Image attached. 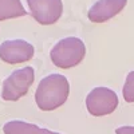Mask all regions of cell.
I'll list each match as a JSON object with an SVG mask.
<instances>
[{
	"label": "cell",
	"mask_w": 134,
	"mask_h": 134,
	"mask_svg": "<svg viewBox=\"0 0 134 134\" xmlns=\"http://www.w3.org/2000/svg\"><path fill=\"white\" fill-rule=\"evenodd\" d=\"M69 93L70 86L67 78L60 74H51L40 81L35 93V100L40 110L51 111L66 102Z\"/></svg>",
	"instance_id": "cell-1"
},
{
	"label": "cell",
	"mask_w": 134,
	"mask_h": 134,
	"mask_svg": "<svg viewBox=\"0 0 134 134\" xmlns=\"http://www.w3.org/2000/svg\"><path fill=\"white\" fill-rule=\"evenodd\" d=\"M86 55L85 43L79 38H64L52 47L50 57L52 63L60 69H70L79 64Z\"/></svg>",
	"instance_id": "cell-2"
},
{
	"label": "cell",
	"mask_w": 134,
	"mask_h": 134,
	"mask_svg": "<svg viewBox=\"0 0 134 134\" xmlns=\"http://www.w3.org/2000/svg\"><path fill=\"white\" fill-rule=\"evenodd\" d=\"M34 78H35V71L30 66L14 71L3 82L2 98L4 100H18L24 97L34 82Z\"/></svg>",
	"instance_id": "cell-3"
},
{
	"label": "cell",
	"mask_w": 134,
	"mask_h": 134,
	"mask_svg": "<svg viewBox=\"0 0 134 134\" xmlns=\"http://www.w3.org/2000/svg\"><path fill=\"white\" fill-rule=\"evenodd\" d=\"M118 106L117 94L107 87H95L87 94L86 107L94 117L111 114Z\"/></svg>",
	"instance_id": "cell-4"
},
{
	"label": "cell",
	"mask_w": 134,
	"mask_h": 134,
	"mask_svg": "<svg viewBox=\"0 0 134 134\" xmlns=\"http://www.w3.org/2000/svg\"><path fill=\"white\" fill-rule=\"evenodd\" d=\"M27 4L32 18L43 26L54 24L63 12L62 0H27Z\"/></svg>",
	"instance_id": "cell-5"
},
{
	"label": "cell",
	"mask_w": 134,
	"mask_h": 134,
	"mask_svg": "<svg viewBox=\"0 0 134 134\" xmlns=\"http://www.w3.org/2000/svg\"><path fill=\"white\" fill-rule=\"evenodd\" d=\"M34 46L23 39L5 40L0 44V59L5 63H23L34 57Z\"/></svg>",
	"instance_id": "cell-6"
},
{
	"label": "cell",
	"mask_w": 134,
	"mask_h": 134,
	"mask_svg": "<svg viewBox=\"0 0 134 134\" xmlns=\"http://www.w3.org/2000/svg\"><path fill=\"white\" fill-rule=\"evenodd\" d=\"M127 0H98L88 9L87 18L94 23H102L118 15L125 8Z\"/></svg>",
	"instance_id": "cell-7"
},
{
	"label": "cell",
	"mask_w": 134,
	"mask_h": 134,
	"mask_svg": "<svg viewBox=\"0 0 134 134\" xmlns=\"http://www.w3.org/2000/svg\"><path fill=\"white\" fill-rule=\"evenodd\" d=\"M4 134H60L23 121H11L3 126Z\"/></svg>",
	"instance_id": "cell-8"
},
{
	"label": "cell",
	"mask_w": 134,
	"mask_h": 134,
	"mask_svg": "<svg viewBox=\"0 0 134 134\" xmlns=\"http://www.w3.org/2000/svg\"><path fill=\"white\" fill-rule=\"evenodd\" d=\"M27 15L20 0H0V20Z\"/></svg>",
	"instance_id": "cell-9"
},
{
	"label": "cell",
	"mask_w": 134,
	"mask_h": 134,
	"mask_svg": "<svg viewBox=\"0 0 134 134\" xmlns=\"http://www.w3.org/2000/svg\"><path fill=\"white\" fill-rule=\"evenodd\" d=\"M122 94H124V98L126 102H129V103L134 102V70L127 74L125 86L122 88Z\"/></svg>",
	"instance_id": "cell-10"
},
{
	"label": "cell",
	"mask_w": 134,
	"mask_h": 134,
	"mask_svg": "<svg viewBox=\"0 0 134 134\" xmlns=\"http://www.w3.org/2000/svg\"><path fill=\"white\" fill-rule=\"evenodd\" d=\"M117 134H134V126H121L115 130Z\"/></svg>",
	"instance_id": "cell-11"
}]
</instances>
